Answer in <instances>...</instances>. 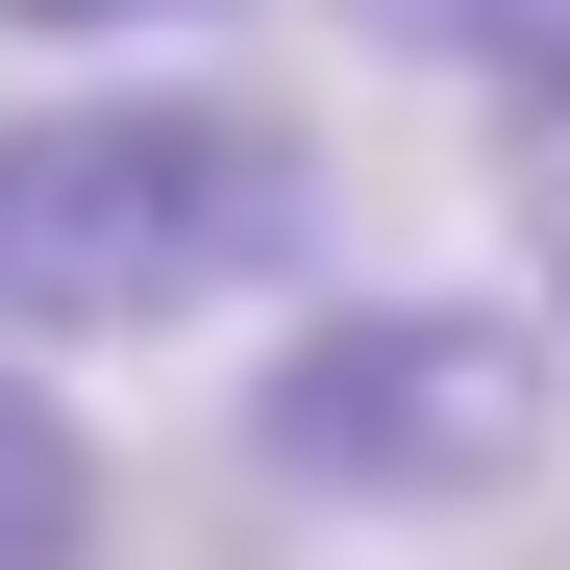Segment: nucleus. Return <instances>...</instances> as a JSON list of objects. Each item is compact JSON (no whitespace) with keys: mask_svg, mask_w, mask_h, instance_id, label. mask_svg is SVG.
I'll return each instance as SVG.
<instances>
[{"mask_svg":"<svg viewBox=\"0 0 570 570\" xmlns=\"http://www.w3.org/2000/svg\"><path fill=\"white\" fill-rule=\"evenodd\" d=\"M372 26H397V50H446L471 100H497V75H546V50H570V0H372Z\"/></svg>","mask_w":570,"mask_h":570,"instance_id":"39448f33","label":"nucleus"},{"mask_svg":"<svg viewBox=\"0 0 570 570\" xmlns=\"http://www.w3.org/2000/svg\"><path fill=\"white\" fill-rule=\"evenodd\" d=\"M323 248V149L224 75H75L0 125V347H199Z\"/></svg>","mask_w":570,"mask_h":570,"instance_id":"f257e3e1","label":"nucleus"},{"mask_svg":"<svg viewBox=\"0 0 570 570\" xmlns=\"http://www.w3.org/2000/svg\"><path fill=\"white\" fill-rule=\"evenodd\" d=\"M248 497H323V521H471L570 446V323L546 298H446V273H372V298H298L273 372L224 397Z\"/></svg>","mask_w":570,"mask_h":570,"instance_id":"f03ea898","label":"nucleus"},{"mask_svg":"<svg viewBox=\"0 0 570 570\" xmlns=\"http://www.w3.org/2000/svg\"><path fill=\"white\" fill-rule=\"evenodd\" d=\"M0 26H50V50H100V26H199V0H0Z\"/></svg>","mask_w":570,"mask_h":570,"instance_id":"423d86ee","label":"nucleus"},{"mask_svg":"<svg viewBox=\"0 0 570 570\" xmlns=\"http://www.w3.org/2000/svg\"><path fill=\"white\" fill-rule=\"evenodd\" d=\"M471 125H497V199H521V298L570 323V50H546V75H497Z\"/></svg>","mask_w":570,"mask_h":570,"instance_id":"20e7f679","label":"nucleus"},{"mask_svg":"<svg viewBox=\"0 0 570 570\" xmlns=\"http://www.w3.org/2000/svg\"><path fill=\"white\" fill-rule=\"evenodd\" d=\"M100 422L50 397V347H0V570H100Z\"/></svg>","mask_w":570,"mask_h":570,"instance_id":"7ed1b4c3","label":"nucleus"}]
</instances>
